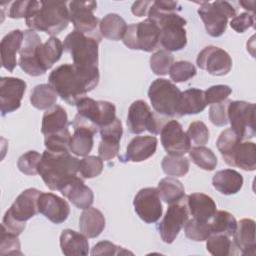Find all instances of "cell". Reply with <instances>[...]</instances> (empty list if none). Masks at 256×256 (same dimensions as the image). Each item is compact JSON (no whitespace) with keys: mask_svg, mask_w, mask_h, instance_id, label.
<instances>
[{"mask_svg":"<svg viewBox=\"0 0 256 256\" xmlns=\"http://www.w3.org/2000/svg\"><path fill=\"white\" fill-rule=\"evenodd\" d=\"M48 80L62 100L69 105H76L97 87L100 73L98 68L83 69L74 64H63L51 72Z\"/></svg>","mask_w":256,"mask_h":256,"instance_id":"obj_1","label":"cell"},{"mask_svg":"<svg viewBox=\"0 0 256 256\" xmlns=\"http://www.w3.org/2000/svg\"><path fill=\"white\" fill-rule=\"evenodd\" d=\"M65 1L31 0L26 25L33 31L45 32L56 37L67 29L70 22L69 8Z\"/></svg>","mask_w":256,"mask_h":256,"instance_id":"obj_2","label":"cell"},{"mask_svg":"<svg viewBox=\"0 0 256 256\" xmlns=\"http://www.w3.org/2000/svg\"><path fill=\"white\" fill-rule=\"evenodd\" d=\"M79 161L69 151L55 152L46 149L38 165V174L50 190L60 191L77 176Z\"/></svg>","mask_w":256,"mask_h":256,"instance_id":"obj_3","label":"cell"},{"mask_svg":"<svg viewBox=\"0 0 256 256\" xmlns=\"http://www.w3.org/2000/svg\"><path fill=\"white\" fill-rule=\"evenodd\" d=\"M41 191L29 188L23 191L4 215L2 228L7 232L19 236L26 227V222L39 213L38 200Z\"/></svg>","mask_w":256,"mask_h":256,"instance_id":"obj_4","label":"cell"},{"mask_svg":"<svg viewBox=\"0 0 256 256\" xmlns=\"http://www.w3.org/2000/svg\"><path fill=\"white\" fill-rule=\"evenodd\" d=\"M77 115L73 127H86L97 133L100 128L116 119V107L108 101H96L89 97L82 98L77 104Z\"/></svg>","mask_w":256,"mask_h":256,"instance_id":"obj_5","label":"cell"},{"mask_svg":"<svg viewBox=\"0 0 256 256\" xmlns=\"http://www.w3.org/2000/svg\"><path fill=\"white\" fill-rule=\"evenodd\" d=\"M100 37L74 30L64 40V50L70 54L73 64L83 69L98 68Z\"/></svg>","mask_w":256,"mask_h":256,"instance_id":"obj_6","label":"cell"},{"mask_svg":"<svg viewBox=\"0 0 256 256\" xmlns=\"http://www.w3.org/2000/svg\"><path fill=\"white\" fill-rule=\"evenodd\" d=\"M148 18L153 20L161 30L160 45L168 52H176L187 45L185 26L187 21L178 13L148 12Z\"/></svg>","mask_w":256,"mask_h":256,"instance_id":"obj_7","label":"cell"},{"mask_svg":"<svg viewBox=\"0 0 256 256\" xmlns=\"http://www.w3.org/2000/svg\"><path fill=\"white\" fill-rule=\"evenodd\" d=\"M180 89L170 80L158 78L154 80L148 90V97L155 112L164 117L177 115Z\"/></svg>","mask_w":256,"mask_h":256,"instance_id":"obj_8","label":"cell"},{"mask_svg":"<svg viewBox=\"0 0 256 256\" xmlns=\"http://www.w3.org/2000/svg\"><path fill=\"white\" fill-rule=\"evenodd\" d=\"M198 14L204 23L206 32L211 37L217 38L226 32L228 19L236 16V9L227 1L201 2Z\"/></svg>","mask_w":256,"mask_h":256,"instance_id":"obj_9","label":"cell"},{"mask_svg":"<svg viewBox=\"0 0 256 256\" xmlns=\"http://www.w3.org/2000/svg\"><path fill=\"white\" fill-rule=\"evenodd\" d=\"M161 30L151 19H146L139 23L128 26L123 43L132 50L152 52L160 46Z\"/></svg>","mask_w":256,"mask_h":256,"instance_id":"obj_10","label":"cell"},{"mask_svg":"<svg viewBox=\"0 0 256 256\" xmlns=\"http://www.w3.org/2000/svg\"><path fill=\"white\" fill-rule=\"evenodd\" d=\"M167 117L155 114L149 105L143 100L133 102L128 110L127 127L132 134H141L148 131L152 134H160Z\"/></svg>","mask_w":256,"mask_h":256,"instance_id":"obj_11","label":"cell"},{"mask_svg":"<svg viewBox=\"0 0 256 256\" xmlns=\"http://www.w3.org/2000/svg\"><path fill=\"white\" fill-rule=\"evenodd\" d=\"M231 129L244 141L254 138L255 104L246 101H230L227 108Z\"/></svg>","mask_w":256,"mask_h":256,"instance_id":"obj_12","label":"cell"},{"mask_svg":"<svg viewBox=\"0 0 256 256\" xmlns=\"http://www.w3.org/2000/svg\"><path fill=\"white\" fill-rule=\"evenodd\" d=\"M189 215L187 197H184L177 203L170 204L163 220L157 226L164 243L172 244L176 240L180 231L189 220Z\"/></svg>","mask_w":256,"mask_h":256,"instance_id":"obj_13","label":"cell"},{"mask_svg":"<svg viewBox=\"0 0 256 256\" xmlns=\"http://www.w3.org/2000/svg\"><path fill=\"white\" fill-rule=\"evenodd\" d=\"M40 36L33 30L24 31V39L19 51V65L28 75L37 77L45 74L39 60V48L42 45Z\"/></svg>","mask_w":256,"mask_h":256,"instance_id":"obj_14","label":"cell"},{"mask_svg":"<svg viewBox=\"0 0 256 256\" xmlns=\"http://www.w3.org/2000/svg\"><path fill=\"white\" fill-rule=\"evenodd\" d=\"M69 4L70 21L74 29L78 32L88 35H98L99 19L94 15L97 9L96 1H71Z\"/></svg>","mask_w":256,"mask_h":256,"instance_id":"obj_15","label":"cell"},{"mask_svg":"<svg viewBox=\"0 0 256 256\" xmlns=\"http://www.w3.org/2000/svg\"><path fill=\"white\" fill-rule=\"evenodd\" d=\"M137 215L145 223H156L163 213V207L159 192L156 188L147 187L141 189L133 201Z\"/></svg>","mask_w":256,"mask_h":256,"instance_id":"obj_16","label":"cell"},{"mask_svg":"<svg viewBox=\"0 0 256 256\" xmlns=\"http://www.w3.org/2000/svg\"><path fill=\"white\" fill-rule=\"evenodd\" d=\"M160 135L162 146L168 155L184 156L191 149V142L177 120L167 121Z\"/></svg>","mask_w":256,"mask_h":256,"instance_id":"obj_17","label":"cell"},{"mask_svg":"<svg viewBox=\"0 0 256 256\" xmlns=\"http://www.w3.org/2000/svg\"><path fill=\"white\" fill-rule=\"evenodd\" d=\"M232 58L223 49L216 46L205 47L197 57L200 69L214 76H225L232 69Z\"/></svg>","mask_w":256,"mask_h":256,"instance_id":"obj_18","label":"cell"},{"mask_svg":"<svg viewBox=\"0 0 256 256\" xmlns=\"http://www.w3.org/2000/svg\"><path fill=\"white\" fill-rule=\"evenodd\" d=\"M26 88V82L20 78L2 77L0 79V109L3 117L20 108Z\"/></svg>","mask_w":256,"mask_h":256,"instance_id":"obj_19","label":"cell"},{"mask_svg":"<svg viewBox=\"0 0 256 256\" xmlns=\"http://www.w3.org/2000/svg\"><path fill=\"white\" fill-rule=\"evenodd\" d=\"M38 208L39 213L57 225L65 222L70 215V206L67 201L53 193H41Z\"/></svg>","mask_w":256,"mask_h":256,"instance_id":"obj_20","label":"cell"},{"mask_svg":"<svg viewBox=\"0 0 256 256\" xmlns=\"http://www.w3.org/2000/svg\"><path fill=\"white\" fill-rule=\"evenodd\" d=\"M158 140L155 136H136L127 146L121 162H143L152 157L157 150Z\"/></svg>","mask_w":256,"mask_h":256,"instance_id":"obj_21","label":"cell"},{"mask_svg":"<svg viewBox=\"0 0 256 256\" xmlns=\"http://www.w3.org/2000/svg\"><path fill=\"white\" fill-rule=\"evenodd\" d=\"M60 192L79 209H87L91 207L94 202L93 191L86 186L83 179L78 176L68 182Z\"/></svg>","mask_w":256,"mask_h":256,"instance_id":"obj_22","label":"cell"},{"mask_svg":"<svg viewBox=\"0 0 256 256\" xmlns=\"http://www.w3.org/2000/svg\"><path fill=\"white\" fill-rule=\"evenodd\" d=\"M24 32L17 29L8 33L0 43L1 64L4 69L13 72L17 66V53L20 51Z\"/></svg>","mask_w":256,"mask_h":256,"instance_id":"obj_23","label":"cell"},{"mask_svg":"<svg viewBox=\"0 0 256 256\" xmlns=\"http://www.w3.org/2000/svg\"><path fill=\"white\" fill-rule=\"evenodd\" d=\"M234 244L239 252L243 255H255V221L252 219H242L237 223L236 230L233 234Z\"/></svg>","mask_w":256,"mask_h":256,"instance_id":"obj_24","label":"cell"},{"mask_svg":"<svg viewBox=\"0 0 256 256\" xmlns=\"http://www.w3.org/2000/svg\"><path fill=\"white\" fill-rule=\"evenodd\" d=\"M207 107V102L205 98V91L191 88L181 93L177 115L178 117L185 115H195L203 112Z\"/></svg>","mask_w":256,"mask_h":256,"instance_id":"obj_25","label":"cell"},{"mask_svg":"<svg viewBox=\"0 0 256 256\" xmlns=\"http://www.w3.org/2000/svg\"><path fill=\"white\" fill-rule=\"evenodd\" d=\"M187 205L193 218L208 222L217 211L214 200L204 193H192L187 196Z\"/></svg>","mask_w":256,"mask_h":256,"instance_id":"obj_26","label":"cell"},{"mask_svg":"<svg viewBox=\"0 0 256 256\" xmlns=\"http://www.w3.org/2000/svg\"><path fill=\"white\" fill-rule=\"evenodd\" d=\"M60 247L66 256H86L89 254V242L83 233L65 229L60 235Z\"/></svg>","mask_w":256,"mask_h":256,"instance_id":"obj_27","label":"cell"},{"mask_svg":"<svg viewBox=\"0 0 256 256\" xmlns=\"http://www.w3.org/2000/svg\"><path fill=\"white\" fill-rule=\"evenodd\" d=\"M243 176L234 169H224L213 176V187L223 195H234L243 187Z\"/></svg>","mask_w":256,"mask_h":256,"instance_id":"obj_28","label":"cell"},{"mask_svg":"<svg viewBox=\"0 0 256 256\" xmlns=\"http://www.w3.org/2000/svg\"><path fill=\"white\" fill-rule=\"evenodd\" d=\"M106 220L103 213L94 208L84 209L79 219V229L87 238H97L104 231Z\"/></svg>","mask_w":256,"mask_h":256,"instance_id":"obj_29","label":"cell"},{"mask_svg":"<svg viewBox=\"0 0 256 256\" xmlns=\"http://www.w3.org/2000/svg\"><path fill=\"white\" fill-rule=\"evenodd\" d=\"M69 128L68 115L60 105H54L47 109L42 118L41 132L44 136H50Z\"/></svg>","mask_w":256,"mask_h":256,"instance_id":"obj_30","label":"cell"},{"mask_svg":"<svg viewBox=\"0 0 256 256\" xmlns=\"http://www.w3.org/2000/svg\"><path fill=\"white\" fill-rule=\"evenodd\" d=\"M74 134L71 137L69 150L75 156L86 157L92 151L94 145V135L92 130L86 127H73Z\"/></svg>","mask_w":256,"mask_h":256,"instance_id":"obj_31","label":"cell"},{"mask_svg":"<svg viewBox=\"0 0 256 256\" xmlns=\"http://www.w3.org/2000/svg\"><path fill=\"white\" fill-rule=\"evenodd\" d=\"M127 28L128 25L125 20L115 13H110L104 16L99 24L100 34L112 41L123 39Z\"/></svg>","mask_w":256,"mask_h":256,"instance_id":"obj_32","label":"cell"},{"mask_svg":"<svg viewBox=\"0 0 256 256\" xmlns=\"http://www.w3.org/2000/svg\"><path fill=\"white\" fill-rule=\"evenodd\" d=\"M232 167H238L244 171L256 169V146L253 142L241 141L232 157Z\"/></svg>","mask_w":256,"mask_h":256,"instance_id":"obj_33","label":"cell"},{"mask_svg":"<svg viewBox=\"0 0 256 256\" xmlns=\"http://www.w3.org/2000/svg\"><path fill=\"white\" fill-rule=\"evenodd\" d=\"M64 46L57 37H50L39 48V60L41 67L46 72L58 62L63 54Z\"/></svg>","mask_w":256,"mask_h":256,"instance_id":"obj_34","label":"cell"},{"mask_svg":"<svg viewBox=\"0 0 256 256\" xmlns=\"http://www.w3.org/2000/svg\"><path fill=\"white\" fill-rule=\"evenodd\" d=\"M161 200L167 204H174L185 197V188L183 184L176 178H163L158 183L157 188Z\"/></svg>","mask_w":256,"mask_h":256,"instance_id":"obj_35","label":"cell"},{"mask_svg":"<svg viewBox=\"0 0 256 256\" xmlns=\"http://www.w3.org/2000/svg\"><path fill=\"white\" fill-rule=\"evenodd\" d=\"M58 94L50 84H40L33 88L30 95L32 106L38 110H47L57 102Z\"/></svg>","mask_w":256,"mask_h":256,"instance_id":"obj_36","label":"cell"},{"mask_svg":"<svg viewBox=\"0 0 256 256\" xmlns=\"http://www.w3.org/2000/svg\"><path fill=\"white\" fill-rule=\"evenodd\" d=\"M211 234H223L226 236H233L236 227L237 220L233 214L228 211H216L213 217L209 221Z\"/></svg>","mask_w":256,"mask_h":256,"instance_id":"obj_37","label":"cell"},{"mask_svg":"<svg viewBox=\"0 0 256 256\" xmlns=\"http://www.w3.org/2000/svg\"><path fill=\"white\" fill-rule=\"evenodd\" d=\"M206 248L214 256H231L238 253L234 242L223 234H211L206 240Z\"/></svg>","mask_w":256,"mask_h":256,"instance_id":"obj_38","label":"cell"},{"mask_svg":"<svg viewBox=\"0 0 256 256\" xmlns=\"http://www.w3.org/2000/svg\"><path fill=\"white\" fill-rule=\"evenodd\" d=\"M241 141L243 140L231 128L224 130L217 139L216 146L221 153L224 161L229 166L231 165L233 154Z\"/></svg>","mask_w":256,"mask_h":256,"instance_id":"obj_39","label":"cell"},{"mask_svg":"<svg viewBox=\"0 0 256 256\" xmlns=\"http://www.w3.org/2000/svg\"><path fill=\"white\" fill-rule=\"evenodd\" d=\"M188 153L192 162L205 171H213L218 164L214 152L205 146H195Z\"/></svg>","mask_w":256,"mask_h":256,"instance_id":"obj_40","label":"cell"},{"mask_svg":"<svg viewBox=\"0 0 256 256\" xmlns=\"http://www.w3.org/2000/svg\"><path fill=\"white\" fill-rule=\"evenodd\" d=\"M161 167L163 172L168 176L184 177L189 172L190 162L184 156L167 155L163 158Z\"/></svg>","mask_w":256,"mask_h":256,"instance_id":"obj_41","label":"cell"},{"mask_svg":"<svg viewBox=\"0 0 256 256\" xmlns=\"http://www.w3.org/2000/svg\"><path fill=\"white\" fill-rule=\"evenodd\" d=\"M184 232L188 239L196 242L206 241L207 238L211 235L210 224L208 222L199 221L195 218H192L187 221L184 226Z\"/></svg>","mask_w":256,"mask_h":256,"instance_id":"obj_42","label":"cell"},{"mask_svg":"<svg viewBox=\"0 0 256 256\" xmlns=\"http://www.w3.org/2000/svg\"><path fill=\"white\" fill-rule=\"evenodd\" d=\"M174 64V56L166 50H159L150 58V68L155 75L165 76Z\"/></svg>","mask_w":256,"mask_h":256,"instance_id":"obj_43","label":"cell"},{"mask_svg":"<svg viewBox=\"0 0 256 256\" xmlns=\"http://www.w3.org/2000/svg\"><path fill=\"white\" fill-rule=\"evenodd\" d=\"M197 74L196 67L189 61H178L175 62L170 71L169 75L172 81L176 83H184L194 78Z\"/></svg>","mask_w":256,"mask_h":256,"instance_id":"obj_44","label":"cell"},{"mask_svg":"<svg viewBox=\"0 0 256 256\" xmlns=\"http://www.w3.org/2000/svg\"><path fill=\"white\" fill-rule=\"evenodd\" d=\"M104 168L103 160L98 156H86L79 161L78 171L82 178L92 179L98 177Z\"/></svg>","mask_w":256,"mask_h":256,"instance_id":"obj_45","label":"cell"},{"mask_svg":"<svg viewBox=\"0 0 256 256\" xmlns=\"http://www.w3.org/2000/svg\"><path fill=\"white\" fill-rule=\"evenodd\" d=\"M71 133L69 128L50 135V136H45L44 139V144L47 150L50 151H55V152H63V151H69V145H70V140H71Z\"/></svg>","mask_w":256,"mask_h":256,"instance_id":"obj_46","label":"cell"},{"mask_svg":"<svg viewBox=\"0 0 256 256\" xmlns=\"http://www.w3.org/2000/svg\"><path fill=\"white\" fill-rule=\"evenodd\" d=\"M42 155L37 151H28L20 156L17 161V167L25 175L34 176L38 174V165Z\"/></svg>","mask_w":256,"mask_h":256,"instance_id":"obj_47","label":"cell"},{"mask_svg":"<svg viewBox=\"0 0 256 256\" xmlns=\"http://www.w3.org/2000/svg\"><path fill=\"white\" fill-rule=\"evenodd\" d=\"M191 145L195 146H204L209 141L210 132L206 124L202 121H195L189 125V128L186 132Z\"/></svg>","mask_w":256,"mask_h":256,"instance_id":"obj_48","label":"cell"},{"mask_svg":"<svg viewBox=\"0 0 256 256\" xmlns=\"http://www.w3.org/2000/svg\"><path fill=\"white\" fill-rule=\"evenodd\" d=\"M0 254L1 255H22L21 244L18 236L7 232L2 228L0 239Z\"/></svg>","mask_w":256,"mask_h":256,"instance_id":"obj_49","label":"cell"},{"mask_svg":"<svg viewBox=\"0 0 256 256\" xmlns=\"http://www.w3.org/2000/svg\"><path fill=\"white\" fill-rule=\"evenodd\" d=\"M230 101H223L221 103L212 104L209 109V119L213 125L218 127L226 126L228 121L227 108Z\"/></svg>","mask_w":256,"mask_h":256,"instance_id":"obj_50","label":"cell"},{"mask_svg":"<svg viewBox=\"0 0 256 256\" xmlns=\"http://www.w3.org/2000/svg\"><path fill=\"white\" fill-rule=\"evenodd\" d=\"M231 93H232V89L228 85L211 86L205 91V98H206L207 105L217 104V103L226 101Z\"/></svg>","mask_w":256,"mask_h":256,"instance_id":"obj_51","label":"cell"},{"mask_svg":"<svg viewBox=\"0 0 256 256\" xmlns=\"http://www.w3.org/2000/svg\"><path fill=\"white\" fill-rule=\"evenodd\" d=\"M120 151V141L111 138L102 139L99 143L98 153L99 157L103 161H109L114 159Z\"/></svg>","mask_w":256,"mask_h":256,"instance_id":"obj_52","label":"cell"},{"mask_svg":"<svg viewBox=\"0 0 256 256\" xmlns=\"http://www.w3.org/2000/svg\"><path fill=\"white\" fill-rule=\"evenodd\" d=\"M91 254L95 255H122V254H133L124 248L115 245L110 241H102L97 243L93 249Z\"/></svg>","mask_w":256,"mask_h":256,"instance_id":"obj_53","label":"cell"},{"mask_svg":"<svg viewBox=\"0 0 256 256\" xmlns=\"http://www.w3.org/2000/svg\"><path fill=\"white\" fill-rule=\"evenodd\" d=\"M255 22V15L250 14L248 12L241 13L238 16H235L232 18L230 25L233 30H235L237 33H244L248 29L254 26Z\"/></svg>","mask_w":256,"mask_h":256,"instance_id":"obj_54","label":"cell"},{"mask_svg":"<svg viewBox=\"0 0 256 256\" xmlns=\"http://www.w3.org/2000/svg\"><path fill=\"white\" fill-rule=\"evenodd\" d=\"M100 134H101V139L112 138V139L121 140L123 135V127H122L121 120H119L116 117V119L112 123L100 128Z\"/></svg>","mask_w":256,"mask_h":256,"instance_id":"obj_55","label":"cell"},{"mask_svg":"<svg viewBox=\"0 0 256 256\" xmlns=\"http://www.w3.org/2000/svg\"><path fill=\"white\" fill-rule=\"evenodd\" d=\"M31 0H21V1H15L12 3L8 16L12 19H21L27 17L29 8H30Z\"/></svg>","mask_w":256,"mask_h":256,"instance_id":"obj_56","label":"cell"},{"mask_svg":"<svg viewBox=\"0 0 256 256\" xmlns=\"http://www.w3.org/2000/svg\"><path fill=\"white\" fill-rule=\"evenodd\" d=\"M152 3H153V1H145V0L134 2V4L132 5V8H131V11L137 17L147 16Z\"/></svg>","mask_w":256,"mask_h":256,"instance_id":"obj_57","label":"cell"},{"mask_svg":"<svg viewBox=\"0 0 256 256\" xmlns=\"http://www.w3.org/2000/svg\"><path fill=\"white\" fill-rule=\"evenodd\" d=\"M239 4L246 10L252 12V14H254V10H255V1H240Z\"/></svg>","mask_w":256,"mask_h":256,"instance_id":"obj_58","label":"cell"}]
</instances>
